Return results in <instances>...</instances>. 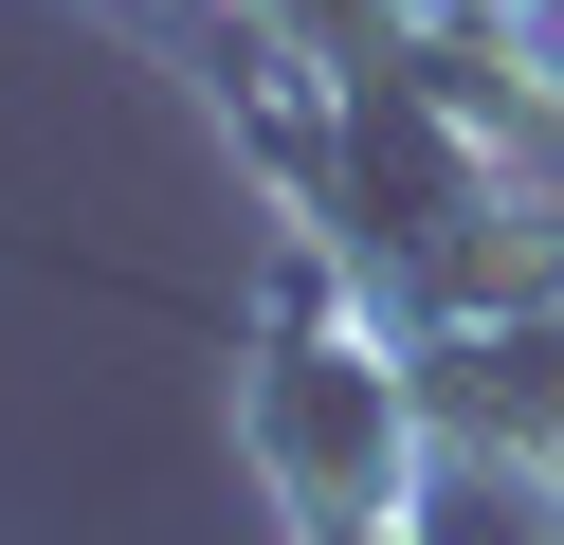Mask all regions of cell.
<instances>
[{"mask_svg": "<svg viewBox=\"0 0 564 545\" xmlns=\"http://www.w3.org/2000/svg\"><path fill=\"white\" fill-rule=\"evenodd\" d=\"M237 472L273 491V545H382L437 491V418H419V346L346 291L310 218H273L256 327H237Z\"/></svg>", "mask_w": 564, "mask_h": 545, "instance_id": "obj_1", "label": "cell"}, {"mask_svg": "<svg viewBox=\"0 0 564 545\" xmlns=\"http://www.w3.org/2000/svg\"><path fill=\"white\" fill-rule=\"evenodd\" d=\"M419 418H437V455L564 472V291H510V309L419 327Z\"/></svg>", "mask_w": 564, "mask_h": 545, "instance_id": "obj_2", "label": "cell"}, {"mask_svg": "<svg viewBox=\"0 0 564 545\" xmlns=\"http://www.w3.org/2000/svg\"><path fill=\"white\" fill-rule=\"evenodd\" d=\"M419 545H564V472L437 455V491H419Z\"/></svg>", "mask_w": 564, "mask_h": 545, "instance_id": "obj_3", "label": "cell"}, {"mask_svg": "<svg viewBox=\"0 0 564 545\" xmlns=\"http://www.w3.org/2000/svg\"><path fill=\"white\" fill-rule=\"evenodd\" d=\"M546 291H564V237H546Z\"/></svg>", "mask_w": 564, "mask_h": 545, "instance_id": "obj_4", "label": "cell"}]
</instances>
